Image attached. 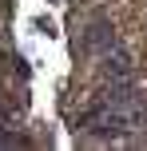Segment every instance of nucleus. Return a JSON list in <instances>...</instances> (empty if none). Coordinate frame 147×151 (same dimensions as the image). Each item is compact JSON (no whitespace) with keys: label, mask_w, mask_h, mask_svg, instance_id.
<instances>
[{"label":"nucleus","mask_w":147,"mask_h":151,"mask_svg":"<svg viewBox=\"0 0 147 151\" xmlns=\"http://www.w3.org/2000/svg\"><path fill=\"white\" fill-rule=\"evenodd\" d=\"M111 48H115V28L108 20L87 24V32L76 40V52H111Z\"/></svg>","instance_id":"obj_1"}]
</instances>
